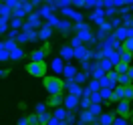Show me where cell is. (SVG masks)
<instances>
[{"label":"cell","mask_w":133,"mask_h":125,"mask_svg":"<svg viewBox=\"0 0 133 125\" xmlns=\"http://www.w3.org/2000/svg\"><path fill=\"white\" fill-rule=\"evenodd\" d=\"M26 38H28V42H36V41H38V34H36V30H34V28L26 30Z\"/></svg>","instance_id":"cell-34"},{"label":"cell","mask_w":133,"mask_h":125,"mask_svg":"<svg viewBox=\"0 0 133 125\" xmlns=\"http://www.w3.org/2000/svg\"><path fill=\"white\" fill-rule=\"evenodd\" d=\"M49 107H58L63 105V93H55V95H49V101H46Z\"/></svg>","instance_id":"cell-18"},{"label":"cell","mask_w":133,"mask_h":125,"mask_svg":"<svg viewBox=\"0 0 133 125\" xmlns=\"http://www.w3.org/2000/svg\"><path fill=\"white\" fill-rule=\"evenodd\" d=\"M30 2H32V6H41L44 0H30Z\"/></svg>","instance_id":"cell-51"},{"label":"cell","mask_w":133,"mask_h":125,"mask_svg":"<svg viewBox=\"0 0 133 125\" xmlns=\"http://www.w3.org/2000/svg\"><path fill=\"white\" fill-rule=\"evenodd\" d=\"M89 101H91V103H103L99 91H91V93H89Z\"/></svg>","instance_id":"cell-37"},{"label":"cell","mask_w":133,"mask_h":125,"mask_svg":"<svg viewBox=\"0 0 133 125\" xmlns=\"http://www.w3.org/2000/svg\"><path fill=\"white\" fill-rule=\"evenodd\" d=\"M66 111H69V109H65L63 105H58V107H55V111H52V115H50V117H55V119H58L61 123H65V115H66Z\"/></svg>","instance_id":"cell-19"},{"label":"cell","mask_w":133,"mask_h":125,"mask_svg":"<svg viewBox=\"0 0 133 125\" xmlns=\"http://www.w3.org/2000/svg\"><path fill=\"white\" fill-rule=\"evenodd\" d=\"M71 6H75V8H83V0H71Z\"/></svg>","instance_id":"cell-48"},{"label":"cell","mask_w":133,"mask_h":125,"mask_svg":"<svg viewBox=\"0 0 133 125\" xmlns=\"http://www.w3.org/2000/svg\"><path fill=\"white\" fill-rule=\"evenodd\" d=\"M73 81L79 83V85H85L87 81H89V73H85V71H77L75 77H73Z\"/></svg>","instance_id":"cell-24"},{"label":"cell","mask_w":133,"mask_h":125,"mask_svg":"<svg viewBox=\"0 0 133 125\" xmlns=\"http://www.w3.org/2000/svg\"><path fill=\"white\" fill-rule=\"evenodd\" d=\"M18 2H22V0H18Z\"/></svg>","instance_id":"cell-54"},{"label":"cell","mask_w":133,"mask_h":125,"mask_svg":"<svg viewBox=\"0 0 133 125\" xmlns=\"http://www.w3.org/2000/svg\"><path fill=\"white\" fill-rule=\"evenodd\" d=\"M0 49H4V41H0Z\"/></svg>","instance_id":"cell-53"},{"label":"cell","mask_w":133,"mask_h":125,"mask_svg":"<svg viewBox=\"0 0 133 125\" xmlns=\"http://www.w3.org/2000/svg\"><path fill=\"white\" fill-rule=\"evenodd\" d=\"M58 10H61V14H63V16L71 18L73 22H83V14H81L79 10L71 8V6H63V8H58Z\"/></svg>","instance_id":"cell-4"},{"label":"cell","mask_w":133,"mask_h":125,"mask_svg":"<svg viewBox=\"0 0 133 125\" xmlns=\"http://www.w3.org/2000/svg\"><path fill=\"white\" fill-rule=\"evenodd\" d=\"M55 10H57V8H55L52 4H49V2L44 4V2H42V4H41V8L36 10V14H38L41 18H46V16H50V14L55 12Z\"/></svg>","instance_id":"cell-12"},{"label":"cell","mask_w":133,"mask_h":125,"mask_svg":"<svg viewBox=\"0 0 133 125\" xmlns=\"http://www.w3.org/2000/svg\"><path fill=\"white\" fill-rule=\"evenodd\" d=\"M0 61H2V63L10 61V57H8V50H6V49H0Z\"/></svg>","instance_id":"cell-44"},{"label":"cell","mask_w":133,"mask_h":125,"mask_svg":"<svg viewBox=\"0 0 133 125\" xmlns=\"http://www.w3.org/2000/svg\"><path fill=\"white\" fill-rule=\"evenodd\" d=\"M109 24H111V28L121 26V16H111V18H109Z\"/></svg>","instance_id":"cell-41"},{"label":"cell","mask_w":133,"mask_h":125,"mask_svg":"<svg viewBox=\"0 0 133 125\" xmlns=\"http://www.w3.org/2000/svg\"><path fill=\"white\" fill-rule=\"evenodd\" d=\"M16 44H18L16 41H12V38H8V41L4 42V49H6V50H12L14 47H16Z\"/></svg>","instance_id":"cell-43"},{"label":"cell","mask_w":133,"mask_h":125,"mask_svg":"<svg viewBox=\"0 0 133 125\" xmlns=\"http://www.w3.org/2000/svg\"><path fill=\"white\" fill-rule=\"evenodd\" d=\"M26 16H28V18H26V22H28V24H30V28H34V30H36V28L42 24V18L38 16L36 12H28Z\"/></svg>","instance_id":"cell-13"},{"label":"cell","mask_w":133,"mask_h":125,"mask_svg":"<svg viewBox=\"0 0 133 125\" xmlns=\"http://www.w3.org/2000/svg\"><path fill=\"white\" fill-rule=\"evenodd\" d=\"M129 67H131V63H125V61H119L117 65H113V69H115L117 73H125Z\"/></svg>","instance_id":"cell-27"},{"label":"cell","mask_w":133,"mask_h":125,"mask_svg":"<svg viewBox=\"0 0 133 125\" xmlns=\"http://www.w3.org/2000/svg\"><path fill=\"white\" fill-rule=\"evenodd\" d=\"M8 57H10V61H20V58L24 57V50L20 49V44H16L12 50H8Z\"/></svg>","instance_id":"cell-20"},{"label":"cell","mask_w":133,"mask_h":125,"mask_svg":"<svg viewBox=\"0 0 133 125\" xmlns=\"http://www.w3.org/2000/svg\"><path fill=\"white\" fill-rule=\"evenodd\" d=\"M20 6H22V10H24L26 14H28V12H32V2H30V0H22V2H20Z\"/></svg>","instance_id":"cell-38"},{"label":"cell","mask_w":133,"mask_h":125,"mask_svg":"<svg viewBox=\"0 0 133 125\" xmlns=\"http://www.w3.org/2000/svg\"><path fill=\"white\" fill-rule=\"evenodd\" d=\"M73 30L77 32V36L83 42H87V44H97V41H95V36H93V32H91V26L87 24V22H75V24H73Z\"/></svg>","instance_id":"cell-2"},{"label":"cell","mask_w":133,"mask_h":125,"mask_svg":"<svg viewBox=\"0 0 133 125\" xmlns=\"http://www.w3.org/2000/svg\"><path fill=\"white\" fill-rule=\"evenodd\" d=\"M87 109H89V111H91V113H93L95 117H97V115L101 113V111H103V107H101V103H91V105H89Z\"/></svg>","instance_id":"cell-31"},{"label":"cell","mask_w":133,"mask_h":125,"mask_svg":"<svg viewBox=\"0 0 133 125\" xmlns=\"http://www.w3.org/2000/svg\"><path fill=\"white\" fill-rule=\"evenodd\" d=\"M73 58L77 61H85V58H89V49L85 47V44H79L73 49Z\"/></svg>","instance_id":"cell-9"},{"label":"cell","mask_w":133,"mask_h":125,"mask_svg":"<svg viewBox=\"0 0 133 125\" xmlns=\"http://www.w3.org/2000/svg\"><path fill=\"white\" fill-rule=\"evenodd\" d=\"M101 2H103V6H109V4L113 2V0H101Z\"/></svg>","instance_id":"cell-52"},{"label":"cell","mask_w":133,"mask_h":125,"mask_svg":"<svg viewBox=\"0 0 133 125\" xmlns=\"http://www.w3.org/2000/svg\"><path fill=\"white\" fill-rule=\"evenodd\" d=\"M83 8H103L101 0H83Z\"/></svg>","instance_id":"cell-25"},{"label":"cell","mask_w":133,"mask_h":125,"mask_svg":"<svg viewBox=\"0 0 133 125\" xmlns=\"http://www.w3.org/2000/svg\"><path fill=\"white\" fill-rule=\"evenodd\" d=\"M89 20H91L93 24H97V26H99L101 22L105 20V10H103V8H95L91 14H89Z\"/></svg>","instance_id":"cell-10"},{"label":"cell","mask_w":133,"mask_h":125,"mask_svg":"<svg viewBox=\"0 0 133 125\" xmlns=\"http://www.w3.org/2000/svg\"><path fill=\"white\" fill-rule=\"evenodd\" d=\"M10 16H16V18H26V12L22 10V6L18 4L16 8H12V12H10Z\"/></svg>","instance_id":"cell-28"},{"label":"cell","mask_w":133,"mask_h":125,"mask_svg":"<svg viewBox=\"0 0 133 125\" xmlns=\"http://www.w3.org/2000/svg\"><path fill=\"white\" fill-rule=\"evenodd\" d=\"M4 4H6V6H8L10 10H12V8H16L20 2H18V0H4Z\"/></svg>","instance_id":"cell-45"},{"label":"cell","mask_w":133,"mask_h":125,"mask_svg":"<svg viewBox=\"0 0 133 125\" xmlns=\"http://www.w3.org/2000/svg\"><path fill=\"white\" fill-rule=\"evenodd\" d=\"M36 34H38V41H50V36H52V26L50 24H41L36 28Z\"/></svg>","instance_id":"cell-7"},{"label":"cell","mask_w":133,"mask_h":125,"mask_svg":"<svg viewBox=\"0 0 133 125\" xmlns=\"http://www.w3.org/2000/svg\"><path fill=\"white\" fill-rule=\"evenodd\" d=\"M28 123H30V125H36V123H38V115H36V113L28 115Z\"/></svg>","instance_id":"cell-47"},{"label":"cell","mask_w":133,"mask_h":125,"mask_svg":"<svg viewBox=\"0 0 133 125\" xmlns=\"http://www.w3.org/2000/svg\"><path fill=\"white\" fill-rule=\"evenodd\" d=\"M79 44H83V41H81V38H79V36H73V38H71V47H73V49H75V47H79Z\"/></svg>","instance_id":"cell-46"},{"label":"cell","mask_w":133,"mask_h":125,"mask_svg":"<svg viewBox=\"0 0 133 125\" xmlns=\"http://www.w3.org/2000/svg\"><path fill=\"white\" fill-rule=\"evenodd\" d=\"M87 83H89V85H87V89H89V91H99L101 85H99L97 79H91V77H89V81H87Z\"/></svg>","instance_id":"cell-32"},{"label":"cell","mask_w":133,"mask_h":125,"mask_svg":"<svg viewBox=\"0 0 133 125\" xmlns=\"http://www.w3.org/2000/svg\"><path fill=\"white\" fill-rule=\"evenodd\" d=\"M79 63H81V69L85 73H91L93 69L97 67V61H91V58H85V61H79Z\"/></svg>","instance_id":"cell-23"},{"label":"cell","mask_w":133,"mask_h":125,"mask_svg":"<svg viewBox=\"0 0 133 125\" xmlns=\"http://www.w3.org/2000/svg\"><path fill=\"white\" fill-rule=\"evenodd\" d=\"M26 73L30 77H44L49 73V65L44 61H30L26 65Z\"/></svg>","instance_id":"cell-3"},{"label":"cell","mask_w":133,"mask_h":125,"mask_svg":"<svg viewBox=\"0 0 133 125\" xmlns=\"http://www.w3.org/2000/svg\"><path fill=\"white\" fill-rule=\"evenodd\" d=\"M10 12H12V10L2 2V4H0V16H2V18H10Z\"/></svg>","instance_id":"cell-33"},{"label":"cell","mask_w":133,"mask_h":125,"mask_svg":"<svg viewBox=\"0 0 133 125\" xmlns=\"http://www.w3.org/2000/svg\"><path fill=\"white\" fill-rule=\"evenodd\" d=\"M113 123H115V125H127V123H129V117L117 115V117H113Z\"/></svg>","instance_id":"cell-36"},{"label":"cell","mask_w":133,"mask_h":125,"mask_svg":"<svg viewBox=\"0 0 133 125\" xmlns=\"http://www.w3.org/2000/svg\"><path fill=\"white\" fill-rule=\"evenodd\" d=\"M113 30H115L113 34H115V38L119 42L123 41V38H127V36H133V30H131V28H127V26H123V24L117 26V28H113Z\"/></svg>","instance_id":"cell-8"},{"label":"cell","mask_w":133,"mask_h":125,"mask_svg":"<svg viewBox=\"0 0 133 125\" xmlns=\"http://www.w3.org/2000/svg\"><path fill=\"white\" fill-rule=\"evenodd\" d=\"M99 95H101V101H109V99H111V89H107V87H99Z\"/></svg>","instance_id":"cell-30"},{"label":"cell","mask_w":133,"mask_h":125,"mask_svg":"<svg viewBox=\"0 0 133 125\" xmlns=\"http://www.w3.org/2000/svg\"><path fill=\"white\" fill-rule=\"evenodd\" d=\"M61 30V34H71L73 32V24H71V20H58V24L55 26Z\"/></svg>","instance_id":"cell-17"},{"label":"cell","mask_w":133,"mask_h":125,"mask_svg":"<svg viewBox=\"0 0 133 125\" xmlns=\"http://www.w3.org/2000/svg\"><path fill=\"white\" fill-rule=\"evenodd\" d=\"M8 26H10V28H16V30H20V26H22V18L10 16V18H8Z\"/></svg>","instance_id":"cell-26"},{"label":"cell","mask_w":133,"mask_h":125,"mask_svg":"<svg viewBox=\"0 0 133 125\" xmlns=\"http://www.w3.org/2000/svg\"><path fill=\"white\" fill-rule=\"evenodd\" d=\"M63 107L69 109V111H79V97L69 93L66 97H63Z\"/></svg>","instance_id":"cell-5"},{"label":"cell","mask_w":133,"mask_h":125,"mask_svg":"<svg viewBox=\"0 0 133 125\" xmlns=\"http://www.w3.org/2000/svg\"><path fill=\"white\" fill-rule=\"evenodd\" d=\"M113 113H103V111H101L99 115L95 117V123H101V125H111L113 123Z\"/></svg>","instance_id":"cell-14"},{"label":"cell","mask_w":133,"mask_h":125,"mask_svg":"<svg viewBox=\"0 0 133 125\" xmlns=\"http://www.w3.org/2000/svg\"><path fill=\"white\" fill-rule=\"evenodd\" d=\"M63 67H65V61H63L61 57H55L52 61H50V69H52L55 75H61V73H63Z\"/></svg>","instance_id":"cell-15"},{"label":"cell","mask_w":133,"mask_h":125,"mask_svg":"<svg viewBox=\"0 0 133 125\" xmlns=\"http://www.w3.org/2000/svg\"><path fill=\"white\" fill-rule=\"evenodd\" d=\"M58 20H61V18H58L57 14H55V12H52V14H50V16H46V24H50V26H52V28H55V26L58 24Z\"/></svg>","instance_id":"cell-35"},{"label":"cell","mask_w":133,"mask_h":125,"mask_svg":"<svg viewBox=\"0 0 133 125\" xmlns=\"http://www.w3.org/2000/svg\"><path fill=\"white\" fill-rule=\"evenodd\" d=\"M18 123H20V125H28V117H20Z\"/></svg>","instance_id":"cell-49"},{"label":"cell","mask_w":133,"mask_h":125,"mask_svg":"<svg viewBox=\"0 0 133 125\" xmlns=\"http://www.w3.org/2000/svg\"><path fill=\"white\" fill-rule=\"evenodd\" d=\"M42 111H49V105H46V103H38V105L34 107V113H42Z\"/></svg>","instance_id":"cell-42"},{"label":"cell","mask_w":133,"mask_h":125,"mask_svg":"<svg viewBox=\"0 0 133 125\" xmlns=\"http://www.w3.org/2000/svg\"><path fill=\"white\" fill-rule=\"evenodd\" d=\"M79 111H81L79 117H77L79 123H95V115H93L89 109H79Z\"/></svg>","instance_id":"cell-11"},{"label":"cell","mask_w":133,"mask_h":125,"mask_svg":"<svg viewBox=\"0 0 133 125\" xmlns=\"http://www.w3.org/2000/svg\"><path fill=\"white\" fill-rule=\"evenodd\" d=\"M36 115H38V123H49V119H50L49 111H42V113H36Z\"/></svg>","instance_id":"cell-40"},{"label":"cell","mask_w":133,"mask_h":125,"mask_svg":"<svg viewBox=\"0 0 133 125\" xmlns=\"http://www.w3.org/2000/svg\"><path fill=\"white\" fill-rule=\"evenodd\" d=\"M119 55H121V52H117V50H111V52L107 55V58L111 61V63H113V65H117V63H119Z\"/></svg>","instance_id":"cell-39"},{"label":"cell","mask_w":133,"mask_h":125,"mask_svg":"<svg viewBox=\"0 0 133 125\" xmlns=\"http://www.w3.org/2000/svg\"><path fill=\"white\" fill-rule=\"evenodd\" d=\"M103 10H105V18H107V20H109L111 16H115V14H117V8L113 6V4H109V6H103Z\"/></svg>","instance_id":"cell-29"},{"label":"cell","mask_w":133,"mask_h":125,"mask_svg":"<svg viewBox=\"0 0 133 125\" xmlns=\"http://www.w3.org/2000/svg\"><path fill=\"white\" fill-rule=\"evenodd\" d=\"M61 58H63V61H73V47H71V44L61 47Z\"/></svg>","instance_id":"cell-22"},{"label":"cell","mask_w":133,"mask_h":125,"mask_svg":"<svg viewBox=\"0 0 133 125\" xmlns=\"http://www.w3.org/2000/svg\"><path fill=\"white\" fill-rule=\"evenodd\" d=\"M77 73V65H73V63H65V67H63V73L61 75L65 77V79H73Z\"/></svg>","instance_id":"cell-16"},{"label":"cell","mask_w":133,"mask_h":125,"mask_svg":"<svg viewBox=\"0 0 133 125\" xmlns=\"http://www.w3.org/2000/svg\"><path fill=\"white\" fill-rule=\"evenodd\" d=\"M44 91L49 95H55V93H63L65 91V83H63V77L61 75H44Z\"/></svg>","instance_id":"cell-1"},{"label":"cell","mask_w":133,"mask_h":125,"mask_svg":"<svg viewBox=\"0 0 133 125\" xmlns=\"http://www.w3.org/2000/svg\"><path fill=\"white\" fill-rule=\"evenodd\" d=\"M117 115H123V117H131V105L127 99H121L117 101V109H115Z\"/></svg>","instance_id":"cell-6"},{"label":"cell","mask_w":133,"mask_h":125,"mask_svg":"<svg viewBox=\"0 0 133 125\" xmlns=\"http://www.w3.org/2000/svg\"><path fill=\"white\" fill-rule=\"evenodd\" d=\"M4 77H8V71H6V69H2V71H0V79H4Z\"/></svg>","instance_id":"cell-50"},{"label":"cell","mask_w":133,"mask_h":125,"mask_svg":"<svg viewBox=\"0 0 133 125\" xmlns=\"http://www.w3.org/2000/svg\"><path fill=\"white\" fill-rule=\"evenodd\" d=\"M46 57H49V52L44 49H36L30 52V61H46Z\"/></svg>","instance_id":"cell-21"}]
</instances>
